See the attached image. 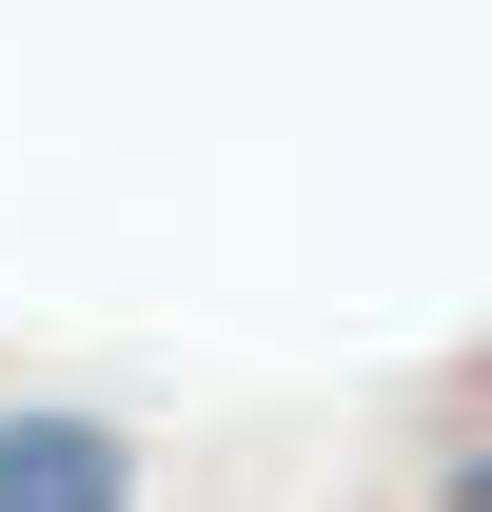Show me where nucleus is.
<instances>
[{"label":"nucleus","mask_w":492,"mask_h":512,"mask_svg":"<svg viewBox=\"0 0 492 512\" xmlns=\"http://www.w3.org/2000/svg\"><path fill=\"white\" fill-rule=\"evenodd\" d=\"M0 512H138V453L99 414H0Z\"/></svg>","instance_id":"obj_1"},{"label":"nucleus","mask_w":492,"mask_h":512,"mask_svg":"<svg viewBox=\"0 0 492 512\" xmlns=\"http://www.w3.org/2000/svg\"><path fill=\"white\" fill-rule=\"evenodd\" d=\"M453 512H492V453H473V473H453Z\"/></svg>","instance_id":"obj_2"}]
</instances>
